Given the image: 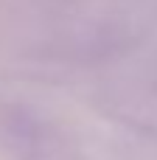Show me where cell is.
<instances>
[{"label": "cell", "mask_w": 157, "mask_h": 160, "mask_svg": "<svg viewBox=\"0 0 157 160\" xmlns=\"http://www.w3.org/2000/svg\"><path fill=\"white\" fill-rule=\"evenodd\" d=\"M11 160H73L65 138L56 135L51 124H42L39 118H31L25 112H17L6 121V141Z\"/></svg>", "instance_id": "obj_1"}]
</instances>
